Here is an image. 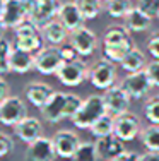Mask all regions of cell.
I'll use <instances>...</instances> for the list:
<instances>
[{
	"label": "cell",
	"instance_id": "obj_39",
	"mask_svg": "<svg viewBox=\"0 0 159 161\" xmlns=\"http://www.w3.org/2000/svg\"><path fill=\"white\" fill-rule=\"evenodd\" d=\"M139 158H140V154H137L135 151H128V149H125L115 161H139Z\"/></svg>",
	"mask_w": 159,
	"mask_h": 161
},
{
	"label": "cell",
	"instance_id": "obj_23",
	"mask_svg": "<svg viewBox=\"0 0 159 161\" xmlns=\"http://www.w3.org/2000/svg\"><path fill=\"white\" fill-rule=\"evenodd\" d=\"M34 55L36 53H28L22 52V50L16 48L10 55V70L16 72V74H28L34 69Z\"/></svg>",
	"mask_w": 159,
	"mask_h": 161
},
{
	"label": "cell",
	"instance_id": "obj_1",
	"mask_svg": "<svg viewBox=\"0 0 159 161\" xmlns=\"http://www.w3.org/2000/svg\"><path fill=\"white\" fill-rule=\"evenodd\" d=\"M108 113L103 94H91L82 101L77 115L72 118V124L77 129H91L103 115Z\"/></svg>",
	"mask_w": 159,
	"mask_h": 161
},
{
	"label": "cell",
	"instance_id": "obj_28",
	"mask_svg": "<svg viewBox=\"0 0 159 161\" xmlns=\"http://www.w3.org/2000/svg\"><path fill=\"white\" fill-rule=\"evenodd\" d=\"M43 41L45 40L41 36V33L34 34V36H28V38H16V48L28 53H38L43 48Z\"/></svg>",
	"mask_w": 159,
	"mask_h": 161
},
{
	"label": "cell",
	"instance_id": "obj_40",
	"mask_svg": "<svg viewBox=\"0 0 159 161\" xmlns=\"http://www.w3.org/2000/svg\"><path fill=\"white\" fill-rule=\"evenodd\" d=\"M62 55H63V60H75V58H79V55H77V52H75L74 48L70 47V45H67V47H62Z\"/></svg>",
	"mask_w": 159,
	"mask_h": 161
},
{
	"label": "cell",
	"instance_id": "obj_24",
	"mask_svg": "<svg viewBox=\"0 0 159 161\" xmlns=\"http://www.w3.org/2000/svg\"><path fill=\"white\" fill-rule=\"evenodd\" d=\"M89 130H91V136L96 137V139L111 136V134H115V117H113L111 113L103 115Z\"/></svg>",
	"mask_w": 159,
	"mask_h": 161
},
{
	"label": "cell",
	"instance_id": "obj_2",
	"mask_svg": "<svg viewBox=\"0 0 159 161\" xmlns=\"http://www.w3.org/2000/svg\"><path fill=\"white\" fill-rule=\"evenodd\" d=\"M91 67L84 58H75V60H67L62 64V67L56 72V79L69 87H77L84 82L86 79H89Z\"/></svg>",
	"mask_w": 159,
	"mask_h": 161
},
{
	"label": "cell",
	"instance_id": "obj_6",
	"mask_svg": "<svg viewBox=\"0 0 159 161\" xmlns=\"http://www.w3.org/2000/svg\"><path fill=\"white\" fill-rule=\"evenodd\" d=\"M26 117V103L21 96L10 94L9 98L0 101V122L5 127H16Z\"/></svg>",
	"mask_w": 159,
	"mask_h": 161
},
{
	"label": "cell",
	"instance_id": "obj_4",
	"mask_svg": "<svg viewBox=\"0 0 159 161\" xmlns=\"http://www.w3.org/2000/svg\"><path fill=\"white\" fill-rule=\"evenodd\" d=\"M65 62L62 55V48L58 47H43L34 55V70L43 75H56L58 69Z\"/></svg>",
	"mask_w": 159,
	"mask_h": 161
},
{
	"label": "cell",
	"instance_id": "obj_20",
	"mask_svg": "<svg viewBox=\"0 0 159 161\" xmlns=\"http://www.w3.org/2000/svg\"><path fill=\"white\" fill-rule=\"evenodd\" d=\"M123 22H125V28L130 33H144V31H147V29H151L152 17H149L144 10H140L135 5L134 9L125 16Z\"/></svg>",
	"mask_w": 159,
	"mask_h": 161
},
{
	"label": "cell",
	"instance_id": "obj_25",
	"mask_svg": "<svg viewBox=\"0 0 159 161\" xmlns=\"http://www.w3.org/2000/svg\"><path fill=\"white\" fill-rule=\"evenodd\" d=\"M132 9V0H104V10L113 19H125Z\"/></svg>",
	"mask_w": 159,
	"mask_h": 161
},
{
	"label": "cell",
	"instance_id": "obj_41",
	"mask_svg": "<svg viewBox=\"0 0 159 161\" xmlns=\"http://www.w3.org/2000/svg\"><path fill=\"white\" fill-rule=\"evenodd\" d=\"M10 96V87H9V82L5 80V75H2V79H0V101L5 98Z\"/></svg>",
	"mask_w": 159,
	"mask_h": 161
},
{
	"label": "cell",
	"instance_id": "obj_17",
	"mask_svg": "<svg viewBox=\"0 0 159 161\" xmlns=\"http://www.w3.org/2000/svg\"><path fill=\"white\" fill-rule=\"evenodd\" d=\"M96 149H98V154H99V159L115 161L125 151V146L122 139H118L115 134H111V136L96 139Z\"/></svg>",
	"mask_w": 159,
	"mask_h": 161
},
{
	"label": "cell",
	"instance_id": "obj_30",
	"mask_svg": "<svg viewBox=\"0 0 159 161\" xmlns=\"http://www.w3.org/2000/svg\"><path fill=\"white\" fill-rule=\"evenodd\" d=\"M75 3L79 5L81 12L84 14V17L91 21V19H96L99 16L101 9H103V0H74Z\"/></svg>",
	"mask_w": 159,
	"mask_h": 161
},
{
	"label": "cell",
	"instance_id": "obj_35",
	"mask_svg": "<svg viewBox=\"0 0 159 161\" xmlns=\"http://www.w3.org/2000/svg\"><path fill=\"white\" fill-rule=\"evenodd\" d=\"M137 7L149 17H159V0H137Z\"/></svg>",
	"mask_w": 159,
	"mask_h": 161
},
{
	"label": "cell",
	"instance_id": "obj_37",
	"mask_svg": "<svg viewBox=\"0 0 159 161\" xmlns=\"http://www.w3.org/2000/svg\"><path fill=\"white\" fill-rule=\"evenodd\" d=\"M14 139L9 136V134H5V132H0V156H7L10 151L14 149Z\"/></svg>",
	"mask_w": 159,
	"mask_h": 161
},
{
	"label": "cell",
	"instance_id": "obj_43",
	"mask_svg": "<svg viewBox=\"0 0 159 161\" xmlns=\"http://www.w3.org/2000/svg\"><path fill=\"white\" fill-rule=\"evenodd\" d=\"M157 19H159V17H157Z\"/></svg>",
	"mask_w": 159,
	"mask_h": 161
},
{
	"label": "cell",
	"instance_id": "obj_10",
	"mask_svg": "<svg viewBox=\"0 0 159 161\" xmlns=\"http://www.w3.org/2000/svg\"><path fill=\"white\" fill-rule=\"evenodd\" d=\"M51 139H53V144H55L58 158H63V159L74 158L75 151L79 149V146L82 142L81 137H79L74 130H69V129H62V130H58V132H55V136H53Z\"/></svg>",
	"mask_w": 159,
	"mask_h": 161
},
{
	"label": "cell",
	"instance_id": "obj_15",
	"mask_svg": "<svg viewBox=\"0 0 159 161\" xmlns=\"http://www.w3.org/2000/svg\"><path fill=\"white\" fill-rule=\"evenodd\" d=\"M58 21L72 33L75 29L82 28L87 19L84 17V14L81 12V9L75 2H62L58 10Z\"/></svg>",
	"mask_w": 159,
	"mask_h": 161
},
{
	"label": "cell",
	"instance_id": "obj_36",
	"mask_svg": "<svg viewBox=\"0 0 159 161\" xmlns=\"http://www.w3.org/2000/svg\"><path fill=\"white\" fill-rule=\"evenodd\" d=\"M146 47H147V52L151 53V57L154 60H159V31L151 34Z\"/></svg>",
	"mask_w": 159,
	"mask_h": 161
},
{
	"label": "cell",
	"instance_id": "obj_26",
	"mask_svg": "<svg viewBox=\"0 0 159 161\" xmlns=\"http://www.w3.org/2000/svg\"><path fill=\"white\" fill-rule=\"evenodd\" d=\"M139 139L147 151H159V125L151 124L144 127Z\"/></svg>",
	"mask_w": 159,
	"mask_h": 161
},
{
	"label": "cell",
	"instance_id": "obj_18",
	"mask_svg": "<svg viewBox=\"0 0 159 161\" xmlns=\"http://www.w3.org/2000/svg\"><path fill=\"white\" fill-rule=\"evenodd\" d=\"M24 94H26V98H28V101L40 110V108H43L45 103L50 99V96L53 94V89H51L50 84L34 80V82H29L28 86L24 87Z\"/></svg>",
	"mask_w": 159,
	"mask_h": 161
},
{
	"label": "cell",
	"instance_id": "obj_21",
	"mask_svg": "<svg viewBox=\"0 0 159 161\" xmlns=\"http://www.w3.org/2000/svg\"><path fill=\"white\" fill-rule=\"evenodd\" d=\"M125 26H118V24H113L108 26L106 31L103 33V47H122V45H132L130 40V34Z\"/></svg>",
	"mask_w": 159,
	"mask_h": 161
},
{
	"label": "cell",
	"instance_id": "obj_32",
	"mask_svg": "<svg viewBox=\"0 0 159 161\" xmlns=\"http://www.w3.org/2000/svg\"><path fill=\"white\" fill-rule=\"evenodd\" d=\"M144 115L154 125H159V96H152L144 105Z\"/></svg>",
	"mask_w": 159,
	"mask_h": 161
},
{
	"label": "cell",
	"instance_id": "obj_11",
	"mask_svg": "<svg viewBox=\"0 0 159 161\" xmlns=\"http://www.w3.org/2000/svg\"><path fill=\"white\" fill-rule=\"evenodd\" d=\"M140 120L137 115L127 112L123 115L115 117V136L122 139L123 142H130V141L137 139L140 136Z\"/></svg>",
	"mask_w": 159,
	"mask_h": 161
},
{
	"label": "cell",
	"instance_id": "obj_14",
	"mask_svg": "<svg viewBox=\"0 0 159 161\" xmlns=\"http://www.w3.org/2000/svg\"><path fill=\"white\" fill-rule=\"evenodd\" d=\"M24 156L28 161H55L58 154H56L53 139L43 136L40 139H36L34 142L28 144Z\"/></svg>",
	"mask_w": 159,
	"mask_h": 161
},
{
	"label": "cell",
	"instance_id": "obj_7",
	"mask_svg": "<svg viewBox=\"0 0 159 161\" xmlns=\"http://www.w3.org/2000/svg\"><path fill=\"white\" fill-rule=\"evenodd\" d=\"M2 2V9H0V26L2 29H16L19 24L28 19L24 5L21 0H0Z\"/></svg>",
	"mask_w": 159,
	"mask_h": 161
},
{
	"label": "cell",
	"instance_id": "obj_8",
	"mask_svg": "<svg viewBox=\"0 0 159 161\" xmlns=\"http://www.w3.org/2000/svg\"><path fill=\"white\" fill-rule=\"evenodd\" d=\"M122 86L125 87L132 99H142L151 93V89L154 87L152 80H151L147 70H139V72H130L123 77Z\"/></svg>",
	"mask_w": 159,
	"mask_h": 161
},
{
	"label": "cell",
	"instance_id": "obj_42",
	"mask_svg": "<svg viewBox=\"0 0 159 161\" xmlns=\"http://www.w3.org/2000/svg\"><path fill=\"white\" fill-rule=\"evenodd\" d=\"M139 161H159V151H146V153H142Z\"/></svg>",
	"mask_w": 159,
	"mask_h": 161
},
{
	"label": "cell",
	"instance_id": "obj_13",
	"mask_svg": "<svg viewBox=\"0 0 159 161\" xmlns=\"http://www.w3.org/2000/svg\"><path fill=\"white\" fill-rule=\"evenodd\" d=\"M65 101H67V93L63 91H53V94L50 96L43 108H40L41 117L45 122L50 124H58L60 120L65 118Z\"/></svg>",
	"mask_w": 159,
	"mask_h": 161
},
{
	"label": "cell",
	"instance_id": "obj_22",
	"mask_svg": "<svg viewBox=\"0 0 159 161\" xmlns=\"http://www.w3.org/2000/svg\"><path fill=\"white\" fill-rule=\"evenodd\" d=\"M147 57L146 53L142 52L140 48L137 47H132L128 50V53L123 57V60L120 62L118 65L123 69L127 74H130V72H139V70H144V69L147 67Z\"/></svg>",
	"mask_w": 159,
	"mask_h": 161
},
{
	"label": "cell",
	"instance_id": "obj_3",
	"mask_svg": "<svg viewBox=\"0 0 159 161\" xmlns=\"http://www.w3.org/2000/svg\"><path fill=\"white\" fill-rule=\"evenodd\" d=\"M89 80L94 87L103 89V91H106L111 86H115L116 84V65H115V62L108 60L106 57L96 60V62L91 65Z\"/></svg>",
	"mask_w": 159,
	"mask_h": 161
},
{
	"label": "cell",
	"instance_id": "obj_38",
	"mask_svg": "<svg viewBox=\"0 0 159 161\" xmlns=\"http://www.w3.org/2000/svg\"><path fill=\"white\" fill-rule=\"evenodd\" d=\"M147 74H149L151 80H152L154 87H159V60H151L146 67Z\"/></svg>",
	"mask_w": 159,
	"mask_h": 161
},
{
	"label": "cell",
	"instance_id": "obj_31",
	"mask_svg": "<svg viewBox=\"0 0 159 161\" xmlns=\"http://www.w3.org/2000/svg\"><path fill=\"white\" fill-rule=\"evenodd\" d=\"M132 47H134V43L132 45H122V47H103V53L108 60H111V62H115V64H120Z\"/></svg>",
	"mask_w": 159,
	"mask_h": 161
},
{
	"label": "cell",
	"instance_id": "obj_12",
	"mask_svg": "<svg viewBox=\"0 0 159 161\" xmlns=\"http://www.w3.org/2000/svg\"><path fill=\"white\" fill-rule=\"evenodd\" d=\"M60 5H62L60 0H38L34 10H33L31 16H29V21L34 26H38L40 31H41L48 22H51L53 19L58 17Z\"/></svg>",
	"mask_w": 159,
	"mask_h": 161
},
{
	"label": "cell",
	"instance_id": "obj_19",
	"mask_svg": "<svg viewBox=\"0 0 159 161\" xmlns=\"http://www.w3.org/2000/svg\"><path fill=\"white\" fill-rule=\"evenodd\" d=\"M41 36H43V40L46 41V43H50L51 47H60V45L70 36V31L58 21V17H56L41 29Z\"/></svg>",
	"mask_w": 159,
	"mask_h": 161
},
{
	"label": "cell",
	"instance_id": "obj_9",
	"mask_svg": "<svg viewBox=\"0 0 159 161\" xmlns=\"http://www.w3.org/2000/svg\"><path fill=\"white\" fill-rule=\"evenodd\" d=\"M103 99L108 113H111L113 117H118L128 112L130 108V94L125 91V87L122 84H115V86L108 87L103 93Z\"/></svg>",
	"mask_w": 159,
	"mask_h": 161
},
{
	"label": "cell",
	"instance_id": "obj_33",
	"mask_svg": "<svg viewBox=\"0 0 159 161\" xmlns=\"http://www.w3.org/2000/svg\"><path fill=\"white\" fill-rule=\"evenodd\" d=\"M82 99L79 94L75 93H67V101H65V118H69V120H72V118L77 115L79 108H81L82 105Z\"/></svg>",
	"mask_w": 159,
	"mask_h": 161
},
{
	"label": "cell",
	"instance_id": "obj_34",
	"mask_svg": "<svg viewBox=\"0 0 159 161\" xmlns=\"http://www.w3.org/2000/svg\"><path fill=\"white\" fill-rule=\"evenodd\" d=\"M40 28L34 26L29 19H26L22 24H19L16 29H14V34H16V38H28V36H34V34H40Z\"/></svg>",
	"mask_w": 159,
	"mask_h": 161
},
{
	"label": "cell",
	"instance_id": "obj_16",
	"mask_svg": "<svg viewBox=\"0 0 159 161\" xmlns=\"http://www.w3.org/2000/svg\"><path fill=\"white\" fill-rule=\"evenodd\" d=\"M17 139L22 141L24 144H31L36 139L43 137V125H41L40 118L36 117H26L14 127Z\"/></svg>",
	"mask_w": 159,
	"mask_h": 161
},
{
	"label": "cell",
	"instance_id": "obj_29",
	"mask_svg": "<svg viewBox=\"0 0 159 161\" xmlns=\"http://www.w3.org/2000/svg\"><path fill=\"white\" fill-rule=\"evenodd\" d=\"M72 161H99V154L96 149V142H81L79 149L75 151Z\"/></svg>",
	"mask_w": 159,
	"mask_h": 161
},
{
	"label": "cell",
	"instance_id": "obj_27",
	"mask_svg": "<svg viewBox=\"0 0 159 161\" xmlns=\"http://www.w3.org/2000/svg\"><path fill=\"white\" fill-rule=\"evenodd\" d=\"M16 50V45H14V41H10L9 38L3 36L2 41H0V58H2V62H0V74L2 75H7L10 70V55H12V52Z\"/></svg>",
	"mask_w": 159,
	"mask_h": 161
},
{
	"label": "cell",
	"instance_id": "obj_5",
	"mask_svg": "<svg viewBox=\"0 0 159 161\" xmlns=\"http://www.w3.org/2000/svg\"><path fill=\"white\" fill-rule=\"evenodd\" d=\"M69 45L77 52V55L81 58H87L98 50V36L87 26H82V28L70 33Z\"/></svg>",
	"mask_w": 159,
	"mask_h": 161
}]
</instances>
